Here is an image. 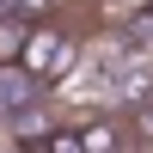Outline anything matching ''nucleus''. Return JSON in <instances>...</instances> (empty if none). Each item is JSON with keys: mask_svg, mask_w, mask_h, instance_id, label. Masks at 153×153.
<instances>
[{"mask_svg": "<svg viewBox=\"0 0 153 153\" xmlns=\"http://www.w3.org/2000/svg\"><path fill=\"white\" fill-rule=\"evenodd\" d=\"M25 153H86L80 135L61 123V129H43V135H25Z\"/></svg>", "mask_w": 153, "mask_h": 153, "instance_id": "obj_5", "label": "nucleus"}, {"mask_svg": "<svg viewBox=\"0 0 153 153\" xmlns=\"http://www.w3.org/2000/svg\"><path fill=\"white\" fill-rule=\"evenodd\" d=\"M74 61H80V43H74L68 25H31L25 55H19V74H25L31 86H55V80H68Z\"/></svg>", "mask_w": 153, "mask_h": 153, "instance_id": "obj_1", "label": "nucleus"}, {"mask_svg": "<svg viewBox=\"0 0 153 153\" xmlns=\"http://www.w3.org/2000/svg\"><path fill=\"white\" fill-rule=\"evenodd\" d=\"M123 123H129V135H135V141H147V153H153V86H141V92L129 98Z\"/></svg>", "mask_w": 153, "mask_h": 153, "instance_id": "obj_4", "label": "nucleus"}, {"mask_svg": "<svg viewBox=\"0 0 153 153\" xmlns=\"http://www.w3.org/2000/svg\"><path fill=\"white\" fill-rule=\"evenodd\" d=\"M31 25H37V19L0 12V74H6V68H19V55H25V37H31Z\"/></svg>", "mask_w": 153, "mask_h": 153, "instance_id": "obj_3", "label": "nucleus"}, {"mask_svg": "<svg viewBox=\"0 0 153 153\" xmlns=\"http://www.w3.org/2000/svg\"><path fill=\"white\" fill-rule=\"evenodd\" d=\"M68 129L80 135L86 153H135V147H129L135 135H129V123H123V117H80V123H68Z\"/></svg>", "mask_w": 153, "mask_h": 153, "instance_id": "obj_2", "label": "nucleus"}]
</instances>
